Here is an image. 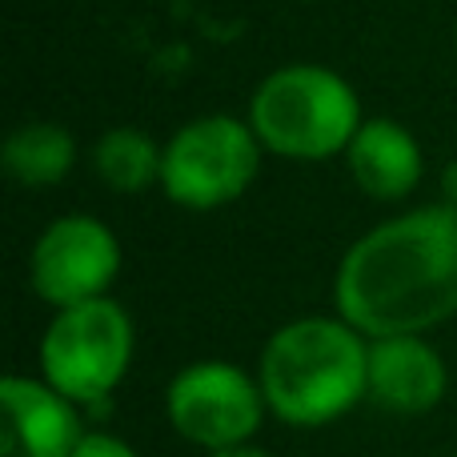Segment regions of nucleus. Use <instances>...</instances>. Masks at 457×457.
<instances>
[{
	"instance_id": "obj_10",
	"label": "nucleus",
	"mask_w": 457,
	"mask_h": 457,
	"mask_svg": "<svg viewBox=\"0 0 457 457\" xmlns=\"http://www.w3.org/2000/svg\"><path fill=\"white\" fill-rule=\"evenodd\" d=\"M345 169L370 201L397 205L426 177V149L394 117H365L353 145L345 149Z\"/></svg>"
},
{
	"instance_id": "obj_11",
	"label": "nucleus",
	"mask_w": 457,
	"mask_h": 457,
	"mask_svg": "<svg viewBox=\"0 0 457 457\" xmlns=\"http://www.w3.org/2000/svg\"><path fill=\"white\" fill-rule=\"evenodd\" d=\"M80 145L56 120H29L16 125L4 137L0 149V165H4L8 181H16L21 189H53L77 169Z\"/></svg>"
},
{
	"instance_id": "obj_9",
	"label": "nucleus",
	"mask_w": 457,
	"mask_h": 457,
	"mask_svg": "<svg viewBox=\"0 0 457 457\" xmlns=\"http://www.w3.org/2000/svg\"><path fill=\"white\" fill-rule=\"evenodd\" d=\"M450 394V365L421 333L370 341V402L378 410L421 418Z\"/></svg>"
},
{
	"instance_id": "obj_12",
	"label": "nucleus",
	"mask_w": 457,
	"mask_h": 457,
	"mask_svg": "<svg viewBox=\"0 0 457 457\" xmlns=\"http://www.w3.org/2000/svg\"><path fill=\"white\" fill-rule=\"evenodd\" d=\"M165 145H157L137 125H112L88 145V169L109 193L141 197L161 185Z\"/></svg>"
},
{
	"instance_id": "obj_2",
	"label": "nucleus",
	"mask_w": 457,
	"mask_h": 457,
	"mask_svg": "<svg viewBox=\"0 0 457 457\" xmlns=\"http://www.w3.org/2000/svg\"><path fill=\"white\" fill-rule=\"evenodd\" d=\"M257 381L277 421L325 429L370 402V337L345 317H293L269 333Z\"/></svg>"
},
{
	"instance_id": "obj_5",
	"label": "nucleus",
	"mask_w": 457,
	"mask_h": 457,
	"mask_svg": "<svg viewBox=\"0 0 457 457\" xmlns=\"http://www.w3.org/2000/svg\"><path fill=\"white\" fill-rule=\"evenodd\" d=\"M257 133L245 117L233 112H205L193 117L165 141V165H161V193L177 209L189 213H213L241 201L261 177Z\"/></svg>"
},
{
	"instance_id": "obj_14",
	"label": "nucleus",
	"mask_w": 457,
	"mask_h": 457,
	"mask_svg": "<svg viewBox=\"0 0 457 457\" xmlns=\"http://www.w3.org/2000/svg\"><path fill=\"white\" fill-rule=\"evenodd\" d=\"M442 201L457 205V161H450V165L442 169Z\"/></svg>"
},
{
	"instance_id": "obj_15",
	"label": "nucleus",
	"mask_w": 457,
	"mask_h": 457,
	"mask_svg": "<svg viewBox=\"0 0 457 457\" xmlns=\"http://www.w3.org/2000/svg\"><path fill=\"white\" fill-rule=\"evenodd\" d=\"M205 457H273V453L257 450V445H241V450H221V453H205Z\"/></svg>"
},
{
	"instance_id": "obj_16",
	"label": "nucleus",
	"mask_w": 457,
	"mask_h": 457,
	"mask_svg": "<svg viewBox=\"0 0 457 457\" xmlns=\"http://www.w3.org/2000/svg\"><path fill=\"white\" fill-rule=\"evenodd\" d=\"M453 45H457V29H453Z\"/></svg>"
},
{
	"instance_id": "obj_8",
	"label": "nucleus",
	"mask_w": 457,
	"mask_h": 457,
	"mask_svg": "<svg viewBox=\"0 0 457 457\" xmlns=\"http://www.w3.org/2000/svg\"><path fill=\"white\" fill-rule=\"evenodd\" d=\"M0 405H4L0 457H72L88 434L80 405L56 394L45 378L8 373L0 381Z\"/></svg>"
},
{
	"instance_id": "obj_7",
	"label": "nucleus",
	"mask_w": 457,
	"mask_h": 457,
	"mask_svg": "<svg viewBox=\"0 0 457 457\" xmlns=\"http://www.w3.org/2000/svg\"><path fill=\"white\" fill-rule=\"evenodd\" d=\"M125 249L101 217L61 213L37 233L29 249V285L48 309H69L109 297L117 285Z\"/></svg>"
},
{
	"instance_id": "obj_3",
	"label": "nucleus",
	"mask_w": 457,
	"mask_h": 457,
	"mask_svg": "<svg viewBox=\"0 0 457 457\" xmlns=\"http://www.w3.org/2000/svg\"><path fill=\"white\" fill-rule=\"evenodd\" d=\"M245 120L265 153L297 165H317L345 157L357 129L365 125V112L357 88L337 69L293 61L253 88Z\"/></svg>"
},
{
	"instance_id": "obj_13",
	"label": "nucleus",
	"mask_w": 457,
	"mask_h": 457,
	"mask_svg": "<svg viewBox=\"0 0 457 457\" xmlns=\"http://www.w3.org/2000/svg\"><path fill=\"white\" fill-rule=\"evenodd\" d=\"M72 457H141V453H137L125 437L104 434V429H88L85 442L77 445V453H72Z\"/></svg>"
},
{
	"instance_id": "obj_1",
	"label": "nucleus",
	"mask_w": 457,
	"mask_h": 457,
	"mask_svg": "<svg viewBox=\"0 0 457 457\" xmlns=\"http://www.w3.org/2000/svg\"><path fill=\"white\" fill-rule=\"evenodd\" d=\"M333 305L365 337L421 333L457 317V205H418L361 233L337 261Z\"/></svg>"
},
{
	"instance_id": "obj_6",
	"label": "nucleus",
	"mask_w": 457,
	"mask_h": 457,
	"mask_svg": "<svg viewBox=\"0 0 457 457\" xmlns=\"http://www.w3.org/2000/svg\"><path fill=\"white\" fill-rule=\"evenodd\" d=\"M165 418L181 442L205 453L253 445L269 418L257 373L237 361L205 357L173 373L165 389Z\"/></svg>"
},
{
	"instance_id": "obj_4",
	"label": "nucleus",
	"mask_w": 457,
	"mask_h": 457,
	"mask_svg": "<svg viewBox=\"0 0 457 457\" xmlns=\"http://www.w3.org/2000/svg\"><path fill=\"white\" fill-rule=\"evenodd\" d=\"M137 325L112 297L56 309L40 333V378L69 402L101 405L133 370Z\"/></svg>"
}]
</instances>
